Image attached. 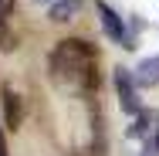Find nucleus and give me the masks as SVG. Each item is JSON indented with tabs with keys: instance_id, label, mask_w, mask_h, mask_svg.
<instances>
[{
	"instance_id": "nucleus-5",
	"label": "nucleus",
	"mask_w": 159,
	"mask_h": 156,
	"mask_svg": "<svg viewBox=\"0 0 159 156\" xmlns=\"http://www.w3.org/2000/svg\"><path fill=\"white\" fill-rule=\"evenodd\" d=\"M78 10H81V0H54L51 10H48V17H51L54 24H68Z\"/></svg>"
},
{
	"instance_id": "nucleus-6",
	"label": "nucleus",
	"mask_w": 159,
	"mask_h": 156,
	"mask_svg": "<svg viewBox=\"0 0 159 156\" xmlns=\"http://www.w3.org/2000/svg\"><path fill=\"white\" fill-rule=\"evenodd\" d=\"M135 82L139 85H159V58H146L135 68Z\"/></svg>"
},
{
	"instance_id": "nucleus-1",
	"label": "nucleus",
	"mask_w": 159,
	"mask_h": 156,
	"mask_svg": "<svg viewBox=\"0 0 159 156\" xmlns=\"http://www.w3.org/2000/svg\"><path fill=\"white\" fill-rule=\"evenodd\" d=\"M51 78L71 85V88H81V92H98L102 85V75H98V51L81 41V37H64L54 44L51 51Z\"/></svg>"
},
{
	"instance_id": "nucleus-7",
	"label": "nucleus",
	"mask_w": 159,
	"mask_h": 156,
	"mask_svg": "<svg viewBox=\"0 0 159 156\" xmlns=\"http://www.w3.org/2000/svg\"><path fill=\"white\" fill-rule=\"evenodd\" d=\"M17 48V37L10 31V24H7V17H0V51H14Z\"/></svg>"
},
{
	"instance_id": "nucleus-2",
	"label": "nucleus",
	"mask_w": 159,
	"mask_h": 156,
	"mask_svg": "<svg viewBox=\"0 0 159 156\" xmlns=\"http://www.w3.org/2000/svg\"><path fill=\"white\" fill-rule=\"evenodd\" d=\"M115 92H119V105L125 109L129 116H139L142 112L139 95H135V78L129 75L125 68H115Z\"/></svg>"
},
{
	"instance_id": "nucleus-3",
	"label": "nucleus",
	"mask_w": 159,
	"mask_h": 156,
	"mask_svg": "<svg viewBox=\"0 0 159 156\" xmlns=\"http://www.w3.org/2000/svg\"><path fill=\"white\" fill-rule=\"evenodd\" d=\"M95 10H98V21H102L105 34H108L112 41H119L122 48H132V44H129V37H125V24H122V17H119V14H115L108 3H102V0H98V7H95Z\"/></svg>"
},
{
	"instance_id": "nucleus-8",
	"label": "nucleus",
	"mask_w": 159,
	"mask_h": 156,
	"mask_svg": "<svg viewBox=\"0 0 159 156\" xmlns=\"http://www.w3.org/2000/svg\"><path fill=\"white\" fill-rule=\"evenodd\" d=\"M10 10H14V0H0V17H7Z\"/></svg>"
},
{
	"instance_id": "nucleus-4",
	"label": "nucleus",
	"mask_w": 159,
	"mask_h": 156,
	"mask_svg": "<svg viewBox=\"0 0 159 156\" xmlns=\"http://www.w3.org/2000/svg\"><path fill=\"white\" fill-rule=\"evenodd\" d=\"M0 102H3V125L7 129H20V122H24V102H20V95L14 88H3Z\"/></svg>"
},
{
	"instance_id": "nucleus-9",
	"label": "nucleus",
	"mask_w": 159,
	"mask_h": 156,
	"mask_svg": "<svg viewBox=\"0 0 159 156\" xmlns=\"http://www.w3.org/2000/svg\"><path fill=\"white\" fill-rule=\"evenodd\" d=\"M0 156H7V136H3V129H0Z\"/></svg>"
},
{
	"instance_id": "nucleus-10",
	"label": "nucleus",
	"mask_w": 159,
	"mask_h": 156,
	"mask_svg": "<svg viewBox=\"0 0 159 156\" xmlns=\"http://www.w3.org/2000/svg\"><path fill=\"white\" fill-rule=\"evenodd\" d=\"M31 3H54V0H31Z\"/></svg>"
}]
</instances>
